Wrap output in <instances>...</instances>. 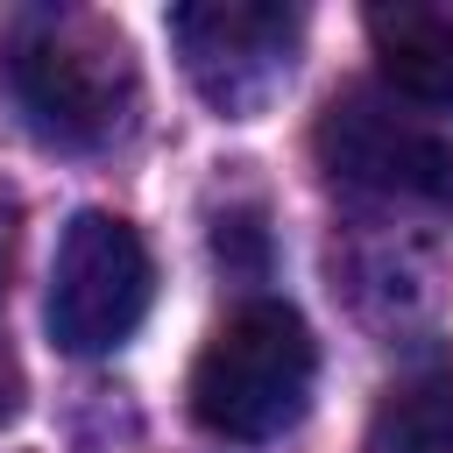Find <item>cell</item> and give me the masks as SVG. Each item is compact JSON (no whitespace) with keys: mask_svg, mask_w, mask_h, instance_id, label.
I'll use <instances>...</instances> for the list:
<instances>
[{"mask_svg":"<svg viewBox=\"0 0 453 453\" xmlns=\"http://www.w3.org/2000/svg\"><path fill=\"white\" fill-rule=\"evenodd\" d=\"M7 85H14V106L28 113V127L57 149H106L134 120V99H142L127 35L106 14H78V7L14 21Z\"/></svg>","mask_w":453,"mask_h":453,"instance_id":"obj_1","label":"cell"},{"mask_svg":"<svg viewBox=\"0 0 453 453\" xmlns=\"http://www.w3.org/2000/svg\"><path fill=\"white\" fill-rule=\"evenodd\" d=\"M311 382H319V347H311V326L276 304V297H255L241 304L198 354L191 368V418L212 432V439H234V446H262V439H283L304 403H311Z\"/></svg>","mask_w":453,"mask_h":453,"instance_id":"obj_2","label":"cell"},{"mask_svg":"<svg viewBox=\"0 0 453 453\" xmlns=\"http://www.w3.org/2000/svg\"><path fill=\"white\" fill-rule=\"evenodd\" d=\"M149 297H156L149 241L120 212H78L50 262V304H42L50 340L64 354H113L149 319Z\"/></svg>","mask_w":453,"mask_h":453,"instance_id":"obj_3","label":"cell"},{"mask_svg":"<svg viewBox=\"0 0 453 453\" xmlns=\"http://www.w3.org/2000/svg\"><path fill=\"white\" fill-rule=\"evenodd\" d=\"M170 42L198 99L226 120H255L297 71L304 14L262 0H191L170 14Z\"/></svg>","mask_w":453,"mask_h":453,"instance_id":"obj_4","label":"cell"},{"mask_svg":"<svg viewBox=\"0 0 453 453\" xmlns=\"http://www.w3.org/2000/svg\"><path fill=\"white\" fill-rule=\"evenodd\" d=\"M311 149H319L326 177L347 184V191L403 198V205H453V142L432 134L425 120H411L375 85L333 92V106L319 113Z\"/></svg>","mask_w":453,"mask_h":453,"instance_id":"obj_5","label":"cell"},{"mask_svg":"<svg viewBox=\"0 0 453 453\" xmlns=\"http://www.w3.org/2000/svg\"><path fill=\"white\" fill-rule=\"evenodd\" d=\"M368 50L396 99L425 113H453V14L432 7H368Z\"/></svg>","mask_w":453,"mask_h":453,"instance_id":"obj_6","label":"cell"},{"mask_svg":"<svg viewBox=\"0 0 453 453\" xmlns=\"http://www.w3.org/2000/svg\"><path fill=\"white\" fill-rule=\"evenodd\" d=\"M375 453H453V375L411 382L375 411Z\"/></svg>","mask_w":453,"mask_h":453,"instance_id":"obj_7","label":"cell"},{"mask_svg":"<svg viewBox=\"0 0 453 453\" xmlns=\"http://www.w3.org/2000/svg\"><path fill=\"white\" fill-rule=\"evenodd\" d=\"M21 396H28V382H21V361H14V347H7V333H0V425L21 418Z\"/></svg>","mask_w":453,"mask_h":453,"instance_id":"obj_8","label":"cell"},{"mask_svg":"<svg viewBox=\"0 0 453 453\" xmlns=\"http://www.w3.org/2000/svg\"><path fill=\"white\" fill-rule=\"evenodd\" d=\"M14 234H21V205H14V191L0 184V276H7V262H14Z\"/></svg>","mask_w":453,"mask_h":453,"instance_id":"obj_9","label":"cell"}]
</instances>
